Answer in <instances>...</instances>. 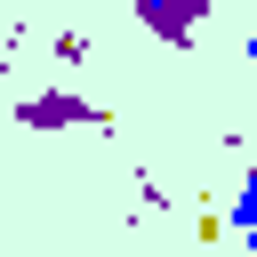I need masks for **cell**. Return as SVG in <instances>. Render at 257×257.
<instances>
[{
	"instance_id": "6da1fadb",
	"label": "cell",
	"mask_w": 257,
	"mask_h": 257,
	"mask_svg": "<svg viewBox=\"0 0 257 257\" xmlns=\"http://www.w3.org/2000/svg\"><path fill=\"white\" fill-rule=\"evenodd\" d=\"M137 8H145V24H153V32H169V40H177V32H193V24H201V8H209V0H137Z\"/></svg>"
},
{
	"instance_id": "7a4b0ae2",
	"label": "cell",
	"mask_w": 257,
	"mask_h": 257,
	"mask_svg": "<svg viewBox=\"0 0 257 257\" xmlns=\"http://www.w3.org/2000/svg\"><path fill=\"white\" fill-rule=\"evenodd\" d=\"M225 233L257 249V161H249V177H241V193H233V209H225Z\"/></svg>"
}]
</instances>
